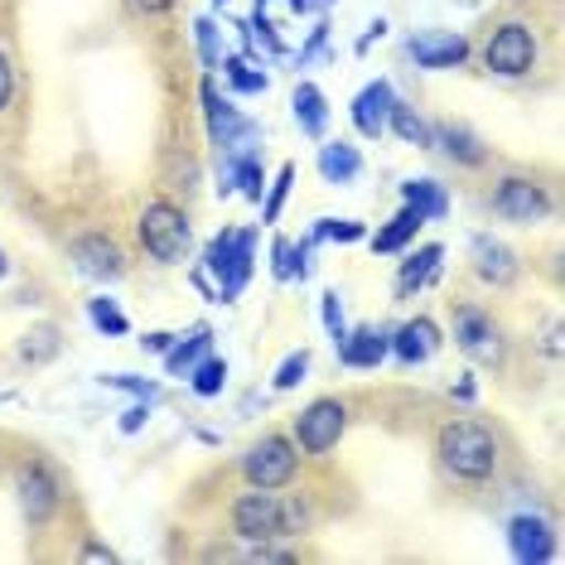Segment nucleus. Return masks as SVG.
I'll list each match as a JSON object with an SVG mask.
<instances>
[{"mask_svg": "<svg viewBox=\"0 0 565 565\" xmlns=\"http://www.w3.org/2000/svg\"><path fill=\"white\" fill-rule=\"evenodd\" d=\"M203 290H209V300H237L242 286L252 280V233H223L209 242V252H203V271L194 276Z\"/></svg>", "mask_w": 565, "mask_h": 565, "instance_id": "obj_1", "label": "nucleus"}, {"mask_svg": "<svg viewBox=\"0 0 565 565\" xmlns=\"http://www.w3.org/2000/svg\"><path fill=\"white\" fill-rule=\"evenodd\" d=\"M440 465L455 473V479H469V483L493 479V469H498L493 430H483L479 420H455V426H445L440 430Z\"/></svg>", "mask_w": 565, "mask_h": 565, "instance_id": "obj_2", "label": "nucleus"}, {"mask_svg": "<svg viewBox=\"0 0 565 565\" xmlns=\"http://www.w3.org/2000/svg\"><path fill=\"white\" fill-rule=\"evenodd\" d=\"M295 522H305L300 503H280L271 488H256V493L237 498V508H233V526H237V536H247V542H276V536H290Z\"/></svg>", "mask_w": 565, "mask_h": 565, "instance_id": "obj_3", "label": "nucleus"}, {"mask_svg": "<svg viewBox=\"0 0 565 565\" xmlns=\"http://www.w3.org/2000/svg\"><path fill=\"white\" fill-rule=\"evenodd\" d=\"M140 242H146V252L156 256V262H184L189 247H194V227H189V217L174 209V203H150L146 213H140Z\"/></svg>", "mask_w": 565, "mask_h": 565, "instance_id": "obj_4", "label": "nucleus"}, {"mask_svg": "<svg viewBox=\"0 0 565 565\" xmlns=\"http://www.w3.org/2000/svg\"><path fill=\"white\" fill-rule=\"evenodd\" d=\"M483 58H488V68L503 73V78H522V73H532V63H536L532 30H526V24H503V30L488 40Z\"/></svg>", "mask_w": 565, "mask_h": 565, "instance_id": "obj_5", "label": "nucleus"}, {"mask_svg": "<svg viewBox=\"0 0 565 565\" xmlns=\"http://www.w3.org/2000/svg\"><path fill=\"white\" fill-rule=\"evenodd\" d=\"M242 469H247L252 488H286L295 479V449H290V440L271 435V440H262V445L247 449Z\"/></svg>", "mask_w": 565, "mask_h": 565, "instance_id": "obj_6", "label": "nucleus"}, {"mask_svg": "<svg viewBox=\"0 0 565 565\" xmlns=\"http://www.w3.org/2000/svg\"><path fill=\"white\" fill-rule=\"evenodd\" d=\"M343 426H349V411L339 402H315L310 411H300V420H295V440H300V449H310V455H324V449L339 445Z\"/></svg>", "mask_w": 565, "mask_h": 565, "instance_id": "obj_7", "label": "nucleus"}, {"mask_svg": "<svg viewBox=\"0 0 565 565\" xmlns=\"http://www.w3.org/2000/svg\"><path fill=\"white\" fill-rule=\"evenodd\" d=\"M493 209L512 217V223H532V217H546L551 213V199L542 184H532V179H503L493 194Z\"/></svg>", "mask_w": 565, "mask_h": 565, "instance_id": "obj_8", "label": "nucleus"}, {"mask_svg": "<svg viewBox=\"0 0 565 565\" xmlns=\"http://www.w3.org/2000/svg\"><path fill=\"white\" fill-rule=\"evenodd\" d=\"M411 58H416L420 68H430V73L459 68V63L469 58V44L459 40V34H449V30H420V34H411Z\"/></svg>", "mask_w": 565, "mask_h": 565, "instance_id": "obj_9", "label": "nucleus"}, {"mask_svg": "<svg viewBox=\"0 0 565 565\" xmlns=\"http://www.w3.org/2000/svg\"><path fill=\"white\" fill-rule=\"evenodd\" d=\"M455 339H459V349H465L469 358H479V363H498V358H503V343H498L493 319L479 315V310H459Z\"/></svg>", "mask_w": 565, "mask_h": 565, "instance_id": "obj_10", "label": "nucleus"}, {"mask_svg": "<svg viewBox=\"0 0 565 565\" xmlns=\"http://www.w3.org/2000/svg\"><path fill=\"white\" fill-rule=\"evenodd\" d=\"M73 262H78V271L93 276V280H117L126 271V256L111 237H78L73 242Z\"/></svg>", "mask_w": 565, "mask_h": 565, "instance_id": "obj_11", "label": "nucleus"}, {"mask_svg": "<svg viewBox=\"0 0 565 565\" xmlns=\"http://www.w3.org/2000/svg\"><path fill=\"white\" fill-rule=\"evenodd\" d=\"M392 107H396V97H392V83H367L363 93H358L353 102V126H358V136H367V140H377L382 131H387V117H392Z\"/></svg>", "mask_w": 565, "mask_h": 565, "instance_id": "obj_12", "label": "nucleus"}, {"mask_svg": "<svg viewBox=\"0 0 565 565\" xmlns=\"http://www.w3.org/2000/svg\"><path fill=\"white\" fill-rule=\"evenodd\" d=\"M20 508L30 522H49V512L58 508V483L44 465H30L20 473Z\"/></svg>", "mask_w": 565, "mask_h": 565, "instance_id": "obj_13", "label": "nucleus"}, {"mask_svg": "<svg viewBox=\"0 0 565 565\" xmlns=\"http://www.w3.org/2000/svg\"><path fill=\"white\" fill-rule=\"evenodd\" d=\"M387 349H392V339L382 329H353L339 339V358L349 367H377L387 358Z\"/></svg>", "mask_w": 565, "mask_h": 565, "instance_id": "obj_14", "label": "nucleus"}, {"mask_svg": "<svg viewBox=\"0 0 565 565\" xmlns=\"http://www.w3.org/2000/svg\"><path fill=\"white\" fill-rule=\"evenodd\" d=\"M473 271H479L488 286H512V276H518V256H512L503 242L479 237L473 242Z\"/></svg>", "mask_w": 565, "mask_h": 565, "instance_id": "obj_15", "label": "nucleus"}, {"mask_svg": "<svg viewBox=\"0 0 565 565\" xmlns=\"http://www.w3.org/2000/svg\"><path fill=\"white\" fill-rule=\"evenodd\" d=\"M392 349H396L402 363H426V358L440 349V329H435L430 319H411V324L392 339Z\"/></svg>", "mask_w": 565, "mask_h": 565, "instance_id": "obj_16", "label": "nucleus"}, {"mask_svg": "<svg viewBox=\"0 0 565 565\" xmlns=\"http://www.w3.org/2000/svg\"><path fill=\"white\" fill-rule=\"evenodd\" d=\"M508 536H512V556L518 561H551V526L542 518H518Z\"/></svg>", "mask_w": 565, "mask_h": 565, "instance_id": "obj_17", "label": "nucleus"}, {"mask_svg": "<svg viewBox=\"0 0 565 565\" xmlns=\"http://www.w3.org/2000/svg\"><path fill=\"white\" fill-rule=\"evenodd\" d=\"M305 15V0H256V24L271 34L276 49H286V30L300 24Z\"/></svg>", "mask_w": 565, "mask_h": 565, "instance_id": "obj_18", "label": "nucleus"}, {"mask_svg": "<svg viewBox=\"0 0 565 565\" xmlns=\"http://www.w3.org/2000/svg\"><path fill=\"white\" fill-rule=\"evenodd\" d=\"M203 102H209V126H213V140H223V146H237L242 136L252 131L247 121L237 117L233 107H227V102H217V93H213V83L203 87Z\"/></svg>", "mask_w": 565, "mask_h": 565, "instance_id": "obj_19", "label": "nucleus"}, {"mask_svg": "<svg viewBox=\"0 0 565 565\" xmlns=\"http://www.w3.org/2000/svg\"><path fill=\"white\" fill-rule=\"evenodd\" d=\"M209 343H213V333H209V329H194L189 339L170 343V349H164V367H170V377H184V372L194 367L203 353H209Z\"/></svg>", "mask_w": 565, "mask_h": 565, "instance_id": "obj_20", "label": "nucleus"}, {"mask_svg": "<svg viewBox=\"0 0 565 565\" xmlns=\"http://www.w3.org/2000/svg\"><path fill=\"white\" fill-rule=\"evenodd\" d=\"M358 170H363V160H358L353 146H324L319 150V174H324L329 184H349V179H358Z\"/></svg>", "mask_w": 565, "mask_h": 565, "instance_id": "obj_21", "label": "nucleus"}, {"mask_svg": "<svg viewBox=\"0 0 565 565\" xmlns=\"http://www.w3.org/2000/svg\"><path fill=\"white\" fill-rule=\"evenodd\" d=\"M402 194H406V209H416L420 217H445V209H449L445 189L435 184V179H411Z\"/></svg>", "mask_w": 565, "mask_h": 565, "instance_id": "obj_22", "label": "nucleus"}, {"mask_svg": "<svg viewBox=\"0 0 565 565\" xmlns=\"http://www.w3.org/2000/svg\"><path fill=\"white\" fill-rule=\"evenodd\" d=\"M295 121H300L310 136L324 131L329 107H324V93H319V87H310V83H300V87H295Z\"/></svg>", "mask_w": 565, "mask_h": 565, "instance_id": "obj_23", "label": "nucleus"}, {"mask_svg": "<svg viewBox=\"0 0 565 565\" xmlns=\"http://www.w3.org/2000/svg\"><path fill=\"white\" fill-rule=\"evenodd\" d=\"M420 223H426V217H420L416 209H402V213H396L387 227H382L377 237H372V247H377V252H402L406 242L416 237V227H420Z\"/></svg>", "mask_w": 565, "mask_h": 565, "instance_id": "obj_24", "label": "nucleus"}, {"mask_svg": "<svg viewBox=\"0 0 565 565\" xmlns=\"http://www.w3.org/2000/svg\"><path fill=\"white\" fill-rule=\"evenodd\" d=\"M430 140H440L449 160H465V164H479L483 160L479 140H473L469 131H459V126H440V131H430Z\"/></svg>", "mask_w": 565, "mask_h": 565, "instance_id": "obj_25", "label": "nucleus"}, {"mask_svg": "<svg viewBox=\"0 0 565 565\" xmlns=\"http://www.w3.org/2000/svg\"><path fill=\"white\" fill-rule=\"evenodd\" d=\"M440 247H420L416 256H411V262L402 266V290L411 295V290H420V286H426V280L435 276V266H440Z\"/></svg>", "mask_w": 565, "mask_h": 565, "instance_id": "obj_26", "label": "nucleus"}, {"mask_svg": "<svg viewBox=\"0 0 565 565\" xmlns=\"http://www.w3.org/2000/svg\"><path fill=\"white\" fill-rule=\"evenodd\" d=\"M189 382H194L199 396H217L227 382V363H217V358H199L194 367H189Z\"/></svg>", "mask_w": 565, "mask_h": 565, "instance_id": "obj_27", "label": "nucleus"}, {"mask_svg": "<svg viewBox=\"0 0 565 565\" xmlns=\"http://www.w3.org/2000/svg\"><path fill=\"white\" fill-rule=\"evenodd\" d=\"M387 126H392V131L406 140V146H430V126L420 121V117H416V111H411V107H392Z\"/></svg>", "mask_w": 565, "mask_h": 565, "instance_id": "obj_28", "label": "nucleus"}, {"mask_svg": "<svg viewBox=\"0 0 565 565\" xmlns=\"http://www.w3.org/2000/svg\"><path fill=\"white\" fill-rule=\"evenodd\" d=\"M54 353H58V329H54V324L24 333V343H20V358H24V363H44V358H54Z\"/></svg>", "mask_w": 565, "mask_h": 565, "instance_id": "obj_29", "label": "nucleus"}, {"mask_svg": "<svg viewBox=\"0 0 565 565\" xmlns=\"http://www.w3.org/2000/svg\"><path fill=\"white\" fill-rule=\"evenodd\" d=\"M276 256H280V262H276V276L280 280H295V276H310V247H295V242H280V247H276Z\"/></svg>", "mask_w": 565, "mask_h": 565, "instance_id": "obj_30", "label": "nucleus"}, {"mask_svg": "<svg viewBox=\"0 0 565 565\" xmlns=\"http://www.w3.org/2000/svg\"><path fill=\"white\" fill-rule=\"evenodd\" d=\"M233 174H237V184H242V194H247V199H256V203H262V189H266V174H262V164H256V156H247V150H242V156L233 160Z\"/></svg>", "mask_w": 565, "mask_h": 565, "instance_id": "obj_31", "label": "nucleus"}, {"mask_svg": "<svg viewBox=\"0 0 565 565\" xmlns=\"http://www.w3.org/2000/svg\"><path fill=\"white\" fill-rule=\"evenodd\" d=\"M87 315H93V324H97L102 333H111V339H121V333L131 329V324H126V315H121L111 300H93V305H87Z\"/></svg>", "mask_w": 565, "mask_h": 565, "instance_id": "obj_32", "label": "nucleus"}, {"mask_svg": "<svg viewBox=\"0 0 565 565\" xmlns=\"http://www.w3.org/2000/svg\"><path fill=\"white\" fill-rule=\"evenodd\" d=\"M227 78H233L237 93H266V73H252L242 58H227Z\"/></svg>", "mask_w": 565, "mask_h": 565, "instance_id": "obj_33", "label": "nucleus"}, {"mask_svg": "<svg viewBox=\"0 0 565 565\" xmlns=\"http://www.w3.org/2000/svg\"><path fill=\"white\" fill-rule=\"evenodd\" d=\"M290 184H295V164H286V170H280V174H276L271 194H266V223H276V217H280V203H286V194H290Z\"/></svg>", "mask_w": 565, "mask_h": 565, "instance_id": "obj_34", "label": "nucleus"}, {"mask_svg": "<svg viewBox=\"0 0 565 565\" xmlns=\"http://www.w3.org/2000/svg\"><path fill=\"white\" fill-rule=\"evenodd\" d=\"M305 372H310V353H305V349H300V353H290V358H286V363H280V372H276V387H280V392H290V387H295V382H300V377H305Z\"/></svg>", "mask_w": 565, "mask_h": 565, "instance_id": "obj_35", "label": "nucleus"}, {"mask_svg": "<svg viewBox=\"0 0 565 565\" xmlns=\"http://www.w3.org/2000/svg\"><path fill=\"white\" fill-rule=\"evenodd\" d=\"M324 324H329L333 339H343V333H349V329H343V305H339V290H329V295H324Z\"/></svg>", "mask_w": 565, "mask_h": 565, "instance_id": "obj_36", "label": "nucleus"}, {"mask_svg": "<svg viewBox=\"0 0 565 565\" xmlns=\"http://www.w3.org/2000/svg\"><path fill=\"white\" fill-rule=\"evenodd\" d=\"M194 30H199V49H203V63H209V68H213V63H217V30H213V20H199Z\"/></svg>", "mask_w": 565, "mask_h": 565, "instance_id": "obj_37", "label": "nucleus"}, {"mask_svg": "<svg viewBox=\"0 0 565 565\" xmlns=\"http://www.w3.org/2000/svg\"><path fill=\"white\" fill-rule=\"evenodd\" d=\"M319 233L333 237V242H358V237H363V223H324Z\"/></svg>", "mask_w": 565, "mask_h": 565, "instance_id": "obj_38", "label": "nucleus"}, {"mask_svg": "<svg viewBox=\"0 0 565 565\" xmlns=\"http://www.w3.org/2000/svg\"><path fill=\"white\" fill-rule=\"evenodd\" d=\"M140 420H146V406H131V411H126V416H121V430H126V435L140 430Z\"/></svg>", "mask_w": 565, "mask_h": 565, "instance_id": "obj_39", "label": "nucleus"}, {"mask_svg": "<svg viewBox=\"0 0 565 565\" xmlns=\"http://www.w3.org/2000/svg\"><path fill=\"white\" fill-rule=\"evenodd\" d=\"M140 343H146L150 353H164V349H170V343H174V333H150V339H140Z\"/></svg>", "mask_w": 565, "mask_h": 565, "instance_id": "obj_40", "label": "nucleus"}, {"mask_svg": "<svg viewBox=\"0 0 565 565\" xmlns=\"http://www.w3.org/2000/svg\"><path fill=\"white\" fill-rule=\"evenodd\" d=\"M10 87H15V83H10V63L0 58V107H6V102H10Z\"/></svg>", "mask_w": 565, "mask_h": 565, "instance_id": "obj_41", "label": "nucleus"}, {"mask_svg": "<svg viewBox=\"0 0 565 565\" xmlns=\"http://www.w3.org/2000/svg\"><path fill=\"white\" fill-rule=\"evenodd\" d=\"M87 561H117L107 546H87Z\"/></svg>", "mask_w": 565, "mask_h": 565, "instance_id": "obj_42", "label": "nucleus"}, {"mask_svg": "<svg viewBox=\"0 0 565 565\" xmlns=\"http://www.w3.org/2000/svg\"><path fill=\"white\" fill-rule=\"evenodd\" d=\"M136 6H140V10H170L174 0H136Z\"/></svg>", "mask_w": 565, "mask_h": 565, "instance_id": "obj_43", "label": "nucleus"}, {"mask_svg": "<svg viewBox=\"0 0 565 565\" xmlns=\"http://www.w3.org/2000/svg\"><path fill=\"white\" fill-rule=\"evenodd\" d=\"M6 266H10V262H6V252H0V276H6Z\"/></svg>", "mask_w": 565, "mask_h": 565, "instance_id": "obj_44", "label": "nucleus"}, {"mask_svg": "<svg viewBox=\"0 0 565 565\" xmlns=\"http://www.w3.org/2000/svg\"><path fill=\"white\" fill-rule=\"evenodd\" d=\"M217 6H227V0H217Z\"/></svg>", "mask_w": 565, "mask_h": 565, "instance_id": "obj_45", "label": "nucleus"}]
</instances>
